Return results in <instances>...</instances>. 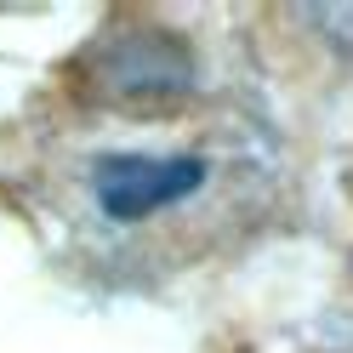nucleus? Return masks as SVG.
<instances>
[{"label": "nucleus", "mask_w": 353, "mask_h": 353, "mask_svg": "<svg viewBox=\"0 0 353 353\" xmlns=\"http://www.w3.org/2000/svg\"><path fill=\"white\" fill-rule=\"evenodd\" d=\"M200 183H205V165L188 160V154H171V160H154V154H108L92 171L97 205L114 216V223H137V216L194 194Z\"/></svg>", "instance_id": "f257e3e1"}]
</instances>
